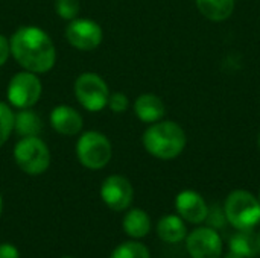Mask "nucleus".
I'll return each instance as SVG.
<instances>
[{"label": "nucleus", "instance_id": "nucleus-30", "mask_svg": "<svg viewBox=\"0 0 260 258\" xmlns=\"http://www.w3.org/2000/svg\"><path fill=\"white\" fill-rule=\"evenodd\" d=\"M64 258H72V257H64Z\"/></svg>", "mask_w": 260, "mask_h": 258}, {"label": "nucleus", "instance_id": "nucleus-29", "mask_svg": "<svg viewBox=\"0 0 260 258\" xmlns=\"http://www.w3.org/2000/svg\"><path fill=\"white\" fill-rule=\"evenodd\" d=\"M257 144H259V149H260V134H259V140H257Z\"/></svg>", "mask_w": 260, "mask_h": 258}, {"label": "nucleus", "instance_id": "nucleus-8", "mask_svg": "<svg viewBox=\"0 0 260 258\" xmlns=\"http://www.w3.org/2000/svg\"><path fill=\"white\" fill-rule=\"evenodd\" d=\"M186 248L192 258H221L222 240L216 230L203 227L186 237Z\"/></svg>", "mask_w": 260, "mask_h": 258}, {"label": "nucleus", "instance_id": "nucleus-22", "mask_svg": "<svg viewBox=\"0 0 260 258\" xmlns=\"http://www.w3.org/2000/svg\"><path fill=\"white\" fill-rule=\"evenodd\" d=\"M204 222H207V225H209L210 228H213V230L224 228V225H225V222H227L224 208H219L218 205H213L212 208H209L207 217H206Z\"/></svg>", "mask_w": 260, "mask_h": 258}, {"label": "nucleus", "instance_id": "nucleus-17", "mask_svg": "<svg viewBox=\"0 0 260 258\" xmlns=\"http://www.w3.org/2000/svg\"><path fill=\"white\" fill-rule=\"evenodd\" d=\"M123 230L129 237L142 239L151 230V219L143 210L134 208L128 214H125V217H123Z\"/></svg>", "mask_w": 260, "mask_h": 258}, {"label": "nucleus", "instance_id": "nucleus-1", "mask_svg": "<svg viewBox=\"0 0 260 258\" xmlns=\"http://www.w3.org/2000/svg\"><path fill=\"white\" fill-rule=\"evenodd\" d=\"M9 46L15 61L27 71L46 73L55 64V46L50 36L40 27L23 26L17 29Z\"/></svg>", "mask_w": 260, "mask_h": 258}, {"label": "nucleus", "instance_id": "nucleus-5", "mask_svg": "<svg viewBox=\"0 0 260 258\" xmlns=\"http://www.w3.org/2000/svg\"><path fill=\"white\" fill-rule=\"evenodd\" d=\"M76 154L82 166L87 169H102L111 160V143L101 132H85L81 135Z\"/></svg>", "mask_w": 260, "mask_h": 258}, {"label": "nucleus", "instance_id": "nucleus-26", "mask_svg": "<svg viewBox=\"0 0 260 258\" xmlns=\"http://www.w3.org/2000/svg\"><path fill=\"white\" fill-rule=\"evenodd\" d=\"M225 258H244V257H242V255H239V254H236V252H232V251H230V252L225 255Z\"/></svg>", "mask_w": 260, "mask_h": 258}, {"label": "nucleus", "instance_id": "nucleus-27", "mask_svg": "<svg viewBox=\"0 0 260 258\" xmlns=\"http://www.w3.org/2000/svg\"><path fill=\"white\" fill-rule=\"evenodd\" d=\"M257 248H259V254H260V231L257 233Z\"/></svg>", "mask_w": 260, "mask_h": 258}, {"label": "nucleus", "instance_id": "nucleus-7", "mask_svg": "<svg viewBox=\"0 0 260 258\" xmlns=\"http://www.w3.org/2000/svg\"><path fill=\"white\" fill-rule=\"evenodd\" d=\"M41 96V82L32 71L17 73L8 85V100L15 108H30Z\"/></svg>", "mask_w": 260, "mask_h": 258}, {"label": "nucleus", "instance_id": "nucleus-4", "mask_svg": "<svg viewBox=\"0 0 260 258\" xmlns=\"http://www.w3.org/2000/svg\"><path fill=\"white\" fill-rule=\"evenodd\" d=\"M14 158L18 167L29 175H40L50 164V152L38 137H23L14 149Z\"/></svg>", "mask_w": 260, "mask_h": 258}, {"label": "nucleus", "instance_id": "nucleus-14", "mask_svg": "<svg viewBox=\"0 0 260 258\" xmlns=\"http://www.w3.org/2000/svg\"><path fill=\"white\" fill-rule=\"evenodd\" d=\"M157 234L163 242L168 243H178L187 237V230L180 216H165L160 219L157 225Z\"/></svg>", "mask_w": 260, "mask_h": 258}, {"label": "nucleus", "instance_id": "nucleus-16", "mask_svg": "<svg viewBox=\"0 0 260 258\" xmlns=\"http://www.w3.org/2000/svg\"><path fill=\"white\" fill-rule=\"evenodd\" d=\"M239 233L230 239V251L236 252L244 258H253L259 254L257 248V234L253 230H238Z\"/></svg>", "mask_w": 260, "mask_h": 258}, {"label": "nucleus", "instance_id": "nucleus-12", "mask_svg": "<svg viewBox=\"0 0 260 258\" xmlns=\"http://www.w3.org/2000/svg\"><path fill=\"white\" fill-rule=\"evenodd\" d=\"M50 123L53 129L62 135H76L82 128V117L72 106L59 105L53 108L50 114Z\"/></svg>", "mask_w": 260, "mask_h": 258}, {"label": "nucleus", "instance_id": "nucleus-2", "mask_svg": "<svg viewBox=\"0 0 260 258\" xmlns=\"http://www.w3.org/2000/svg\"><path fill=\"white\" fill-rule=\"evenodd\" d=\"M187 138L184 129L171 120L152 123L143 134L145 149L158 160H174L186 148Z\"/></svg>", "mask_w": 260, "mask_h": 258}, {"label": "nucleus", "instance_id": "nucleus-18", "mask_svg": "<svg viewBox=\"0 0 260 258\" xmlns=\"http://www.w3.org/2000/svg\"><path fill=\"white\" fill-rule=\"evenodd\" d=\"M14 128L21 137H38L43 123L32 109L23 108L17 116H14Z\"/></svg>", "mask_w": 260, "mask_h": 258}, {"label": "nucleus", "instance_id": "nucleus-20", "mask_svg": "<svg viewBox=\"0 0 260 258\" xmlns=\"http://www.w3.org/2000/svg\"><path fill=\"white\" fill-rule=\"evenodd\" d=\"M12 128H14V114L8 105L0 102V148L9 138Z\"/></svg>", "mask_w": 260, "mask_h": 258}, {"label": "nucleus", "instance_id": "nucleus-24", "mask_svg": "<svg viewBox=\"0 0 260 258\" xmlns=\"http://www.w3.org/2000/svg\"><path fill=\"white\" fill-rule=\"evenodd\" d=\"M9 53H11L9 41H8L3 35H0V67L6 62V59H8Z\"/></svg>", "mask_w": 260, "mask_h": 258}, {"label": "nucleus", "instance_id": "nucleus-11", "mask_svg": "<svg viewBox=\"0 0 260 258\" xmlns=\"http://www.w3.org/2000/svg\"><path fill=\"white\" fill-rule=\"evenodd\" d=\"M175 208L181 219L195 225L204 222L207 217V211H209V207L204 198L193 190L181 192L175 199Z\"/></svg>", "mask_w": 260, "mask_h": 258}, {"label": "nucleus", "instance_id": "nucleus-28", "mask_svg": "<svg viewBox=\"0 0 260 258\" xmlns=\"http://www.w3.org/2000/svg\"><path fill=\"white\" fill-rule=\"evenodd\" d=\"M2 208H3V202H2V196H0V214H2Z\"/></svg>", "mask_w": 260, "mask_h": 258}, {"label": "nucleus", "instance_id": "nucleus-23", "mask_svg": "<svg viewBox=\"0 0 260 258\" xmlns=\"http://www.w3.org/2000/svg\"><path fill=\"white\" fill-rule=\"evenodd\" d=\"M108 105H110L111 111H114V113H125L128 109L129 102H128V97L123 93H114V94L110 96Z\"/></svg>", "mask_w": 260, "mask_h": 258}, {"label": "nucleus", "instance_id": "nucleus-9", "mask_svg": "<svg viewBox=\"0 0 260 258\" xmlns=\"http://www.w3.org/2000/svg\"><path fill=\"white\" fill-rule=\"evenodd\" d=\"M101 196L107 207L114 211H122L131 205L134 192L131 182L126 178L120 175H113L104 181L101 187Z\"/></svg>", "mask_w": 260, "mask_h": 258}, {"label": "nucleus", "instance_id": "nucleus-15", "mask_svg": "<svg viewBox=\"0 0 260 258\" xmlns=\"http://www.w3.org/2000/svg\"><path fill=\"white\" fill-rule=\"evenodd\" d=\"M198 11L212 21H224L235 11V0H195Z\"/></svg>", "mask_w": 260, "mask_h": 258}, {"label": "nucleus", "instance_id": "nucleus-6", "mask_svg": "<svg viewBox=\"0 0 260 258\" xmlns=\"http://www.w3.org/2000/svg\"><path fill=\"white\" fill-rule=\"evenodd\" d=\"M75 94L88 111H101L108 105L110 91L105 81L96 73H82L75 82Z\"/></svg>", "mask_w": 260, "mask_h": 258}, {"label": "nucleus", "instance_id": "nucleus-31", "mask_svg": "<svg viewBox=\"0 0 260 258\" xmlns=\"http://www.w3.org/2000/svg\"><path fill=\"white\" fill-rule=\"evenodd\" d=\"M259 201H260V195H259Z\"/></svg>", "mask_w": 260, "mask_h": 258}, {"label": "nucleus", "instance_id": "nucleus-21", "mask_svg": "<svg viewBox=\"0 0 260 258\" xmlns=\"http://www.w3.org/2000/svg\"><path fill=\"white\" fill-rule=\"evenodd\" d=\"M56 14L64 20H73L79 12V0H55Z\"/></svg>", "mask_w": 260, "mask_h": 258}, {"label": "nucleus", "instance_id": "nucleus-13", "mask_svg": "<svg viewBox=\"0 0 260 258\" xmlns=\"http://www.w3.org/2000/svg\"><path fill=\"white\" fill-rule=\"evenodd\" d=\"M136 116L145 123H155L163 119L166 108L163 100L155 94H142L134 103Z\"/></svg>", "mask_w": 260, "mask_h": 258}, {"label": "nucleus", "instance_id": "nucleus-19", "mask_svg": "<svg viewBox=\"0 0 260 258\" xmlns=\"http://www.w3.org/2000/svg\"><path fill=\"white\" fill-rule=\"evenodd\" d=\"M110 258H151L145 245L139 242H126L117 246Z\"/></svg>", "mask_w": 260, "mask_h": 258}, {"label": "nucleus", "instance_id": "nucleus-10", "mask_svg": "<svg viewBox=\"0 0 260 258\" xmlns=\"http://www.w3.org/2000/svg\"><path fill=\"white\" fill-rule=\"evenodd\" d=\"M69 43L79 50H93L102 41V29L91 20H73L66 30Z\"/></svg>", "mask_w": 260, "mask_h": 258}, {"label": "nucleus", "instance_id": "nucleus-3", "mask_svg": "<svg viewBox=\"0 0 260 258\" xmlns=\"http://www.w3.org/2000/svg\"><path fill=\"white\" fill-rule=\"evenodd\" d=\"M224 213L236 230H253L260 222V201L250 192L235 190L225 199Z\"/></svg>", "mask_w": 260, "mask_h": 258}, {"label": "nucleus", "instance_id": "nucleus-25", "mask_svg": "<svg viewBox=\"0 0 260 258\" xmlns=\"http://www.w3.org/2000/svg\"><path fill=\"white\" fill-rule=\"evenodd\" d=\"M0 258H20V255L15 246L3 243L0 245Z\"/></svg>", "mask_w": 260, "mask_h": 258}]
</instances>
